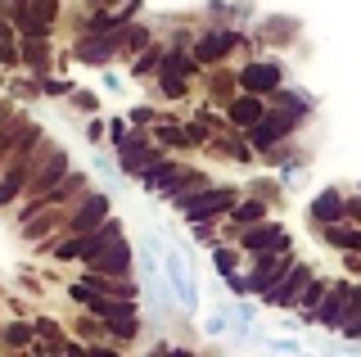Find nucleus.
I'll return each instance as SVG.
<instances>
[{
    "instance_id": "1",
    "label": "nucleus",
    "mask_w": 361,
    "mask_h": 357,
    "mask_svg": "<svg viewBox=\"0 0 361 357\" xmlns=\"http://www.w3.org/2000/svg\"><path fill=\"white\" fill-rule=\"evenodd\" d=\"M244 82H248V86H253V82H276V68H248Z\"/></svg>"
}]
</instances>
